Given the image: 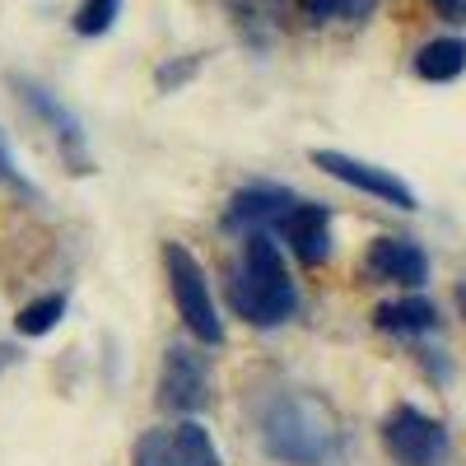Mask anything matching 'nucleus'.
Returning <instances> with one entry per match:
<instances>
[{"label": "nucleus", "mask_w": 466, "mask_h": 466, "mask_svg": "<svg viewBox=\"0 0 466 466\" xmlns=\"http://www.w3.org/2000/svg\"><path fill=\"white\" fill-rule=\"evenodd\" d=\"M228 303L248 327L276 331L299 313V289L289 280L285 252L270 233H248L238 261L228 266Z\"/></svg>", "instance_id": "nucleus-1"}, {"label": "nucleus", "mask_w": 466, "mask_h": 466, "mask_svg": "<svg viewBox=\"0 0 466 466\" xmlns=\"http://www.w3.org/2000/svg\"><path fill=\"white\" fill-rule=\"evenodd\" d=\"M261 448L285 466H327L340 448V420L313 392H280L261 410Z\"/></svg>", "instance_id": "nucleus-2"}, {"label": "nucleus", "mask_w": 466, "mask_h": 466, "mask_svg": "<svg viewBox=\"0 0 466 466\" xmlns=\"http://www.w3.org/2000/svg\"><path fill=\"white\" fill-rule=\"evenodd\" d=\"M164 276H168L173 308H177L182 327L191 331V340L206 345V350H219L224 345V318L215 308V289H210L206 266L191 257V248L164 243Z\"/></svg>", "instance_id": "nucleus-3"}, {"label": "nucleus", "mask_w": 466, "mask_h": 466, "mask_svg": "<svg viewBox=\"0 0 466 466\" xmlns=\"http://www.w3.org/2000/svg\"><path fill=\"white\" fill-rule=\"evenodd\" d=\"M382 448H387V457H392L397 466H443L448 430H443V420H434V415H424L420 406L401 401L382 420Z\"/></svg>", "instance_id": "nucleus-4"}, {"label": "nucleus", "mask_w": 466, "mask_h": 466, "mask_svg": "<svg viewBox=\"0 0 466 466\" xmlns=\"http://www.w3.org/2000/svg\"><path fill=\"white\" fill-rule=\"evenodd\" d=\"M327 177H336L340 187H350V191H364V197H373V201H382V206H392V210H420V197H415V187L410 182H401L392 168H378V164H364V159H355V154H340V149H313L308 154Z\"/></svg>", "instance_id": "nucleus-5"}, {"label": "nucleus", "mask_w": 466, "mask_h": 466, "mask_svg": "<svg viewBox=\"0 0 466 466\" xmlns=\"http://www.w3.org/2000/svg\"><path fill=\"white\" fill-rule=\"evenodd\" d=\"M154 401H159L168 415H201L210 406V369L206 355L191 345H168L164 364H159V387H154Z\"/></svg>", "instance_id": "nucleus-6"}, {"label": "nucleus", "mask_w": 466, "mask_h": 466, "mask_svg": "<svg viewBox=\"0 0 466 466\" xmlns=\"http://www.w3.org/2000/svg\"><path fill=\"white\" fill-rule=\"evenodd\" d=\"M15 94L24 98V107L43 122L47 131H52V140H56V149L66 154V164H70V173H80V177H89L94 173V159H89V145H85V127H80V116H75L47 85H37V80H24V75H15Z\"/></svg>", "instance_id": "nucleus-7"}, {"label": "nucleus", "mask_w": 466, "mask_h": 466, "mask_svg": "<svg viewBox=\"0 0 466 466\" xmlns=\"http://www.w3.org/2000/svg\"><path fill=\"white\" fill-rule=\"evenodd\" d=\"M294 201L299 197L280 182H248V187L233 191L228 206H224V233H238V238H248V233H270L289 215Z\"/></svg>", "instance_id": "nucleus-8"}, {"label": "nucleus", "mask_w": 466, "mask_h": 466, "mask_svg": "<svg viewBox=\"0 0 466 466\" xmlns=\"http://www.w3.org/2000/svg\"><path fill=\"white\" fill-rule=\"evenodd\" d=\"M364 276L378 280V285H401V289H424L430 285V257L415 238H392V233H382V238L369 243L364 252Z\"/></svg>", "instance_id": "nucleus-9"}, {"label": "nucleus", "mask_w": 466, "mask_h": 466, "mask_svg": "<svg viewBox=\"0 0 466 466\" xmlns=\"http://www.w3.org/2000/svg\"><path fill=\"white\" fill-rule=\"evenodd\" d=\"M276 233L289 243V252H294L303 266H322V261H331V252H336V238H331V206H322V201H294L289 215L276 224Z\"/></svg>", "instance_id": "nucleus-10"}, {"label": "nucleus", "mask_w": 466, "mask_h": 466, "mask_svg": "<svg viewBox=\"0 0 466 466\" xmlns=\"http://www.w3.org/2000/svg\"><path fill=\"white\" fill-rule=\"evenodd\" d=\"M373 327L387 331V336H424V331H434L439 327V308L430 299H392V303H378L373 308Z\"/></svg>", "instance_id": "nucleus-11"}, {"label": "nucleus", "mask_w": 466, "mask_h": 466, "mask_svg": "<svg viewBox=\"0 0 466 466\" xmlns=\"http://www.w3.org/2000/svg\"><path fill=\"white\" fill-rule=\"evenodd\" d=\"M466 70V43L461 37H434L415 52V75L424 85H452Z\"/></svg>", "instance_id": "nucleus-12"}, {"label": "nucleus", "mask_w": 466, "mask_h": 466, "mask_svg": "<svg viewBox=\"0 0 466 466\" xmlns=\"http://www.w3.org/2000/svg\"><path fill=\"white\" fill-rule=\"evenodd\" d=\"M173 443H177L182 466H224V457H219L210 430H206L201 420H191V415H182V420L173 424Z\"/></svg>", "instance_id": "nucleus-13"}, {"label": "nucleus", "mask_w": 466, "mask_h": 466, "mask_svg": "<svg viewBox=\"0 0 466 466\" xmlns=\"http://www.w3.org/2000/svg\"><path fill=\"white\" fill-rule=\"evenodd\" d=\"M66 308H70L66 294H43V299H33V303H24L19 313H15V331L28 336V340L52 336V331L61 327V318H66Z\"/></svg>", "instance_id": "nucleus-14"}, {"label": "nucleus", "mask_w": 466, "mask_h": 466, "mask_svg": "<svg viewBox=\"0 0 466 466\" xmlns=\"http://www.w3.org/2000/svg\"><path fill=\"white\" fill-rule=\"evenodd\" d=\"M299 10L313 24H360L378 10V0H299Z\"/></svg>", "instance_id": "nucleus-15"}, {"label": "nucleus", "mask_w": 466, "mask_h": 466, "mask_svg": "<svg viewBox=\"0 0 466 466\" xmlns=\"http://www.w3.org/2000/svg\"><path fill=\"white\" fill-rule=\"evenodd\" d=\"M131 466H182L177 443H173V430H149V434H140L136 448H131Z\"/></svg>", "instance_id": "nucleus-16"}, {"label": "nucleus", "mask_w": 466, "mask_h": 466, "mask_svg": "<svg viewBox=\"0 0 466 466\" xmlns=\"http://www.w3.org/2000/svg\"><path fill=\"white\" fill-rule=\"evenodd\" d=\"M116 15H122V0H85L80 10H75V33L80 37H103Z\"/></svg>", "instance_id": "nucleus-17"}, {"label": "nucleus", "mask_w": 466, "mask_h": 466, "mask_svg": "<svg viewBox=\"0 0 466 466\" xmlns=\"http://www.w3.org/2000/svg\"><path fill=\"white\" fill-rule=\"evenodd\" d=\"M0 187L5 191H15V197H24V201H37L43 191L33 187V177L19 168V159H15V149H10V136L0 131Z\"/></svg>", "instance_id": "nucleus-18"}, {"label": "nucleus", "mask_w": 466, "mask_h": 466, "mask_svg": "<svg viewBox=\"0 0 466 466\" xmlns=\"http://www.w3.org/2000/svg\"><path fill=\"white\" fill-rule=\"evenodd\" d=\"M197 70H201V61H197V56H187V61H164V66H159V75H154V85H159V94H173V89H182Z\"/></svg>", "instance_id": "nucleus-19"}, {"label": "nucleus", "mask_w": 466, "mask_h": 466, "mask_svg": "<svg viewBox=\"0 0 466 466\" xmlns=\"http://www.w3.org/2000/svg\"><path fill=\"white\" fill-rule=\"evenodd\" d=\"M443 19H466V0H430Z\"/></svg>", "instance_id": "nucleus-20"}, {"label": "nucleus", "mask_w": 466, "mask_h": 466, "mask_svg": "<svg viewBox=\"0 0 466 466\" xmlns=\"http://www.w3.org/2000/svg\"><path fill=\"white\" fill-rule=\"evenodd\" d=\"M457 308H461V318H466V285H457Z\"/></svg>", "instance_id": "nucleus-21"}]
</instances>
